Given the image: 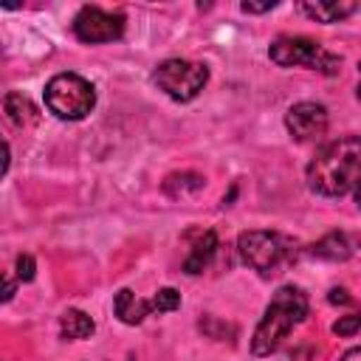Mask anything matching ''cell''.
I'll return each mask as SVG.
<instances>
[{"mask_svg": "<svg viewBox=\"0 0 361 361\" xmlns=\"http://www.w3.org/2000/svg\"><path fill=\"white\" fill-rule=\"evenodd\" d=\"M307 186L322 197H341L361 178V135H341L324 144L307 164Z\"/></svg>", "mask_w": 361, "mask_h": 361, "instance_id": "1", "label": "cell"}, {"mask_svg": "<svg viewBox=\"0 0 361 361\" xmlns=\"http://www.w3.org/2000/svg\"><path fill=\"white\" fill-rule=\"evenodd\" d=\"M307 310H310V302L307 296L302 293V288H293V285H282L274 299L268 302L259 324L254 327V336H251V353L257 358H265L271 353H276L282 347V341L290 336L293 327H299L305 319H307Z\"/></svg>", "mask_w": 361, "mask_h": 361, "instance_id": "2", "label": "cell"}, {"mask_svg": "<svg viewBox=\"0 0 361 361\" xmlns=\"http://www.w3.org/2000/svg\"><path fill=\"white\" fill-rule=\"evenodd\" d=\"M45 107L62 121H79L96 107V90L79 73H56L45 85Z\"/></svg>", "mask_w": 361, "mask_h": 361, "instance_id": "3", "label": "cell"}, {"mask_svg": "<svg viewBox=\"0 0 361 361\" xmlns=\"http://www.w3.org/2000/svg\"><path fill=\"white\" fill-rule=\"evenodd\" d=\"M268 56L279 68H310V71H319L327 76L338 73V68H341V56L330 54L310 37H290V34L276 37L268 48Z\"/></svg>", "mask_w": 361, "mask_h": 361, "instance_id": "4", "label": "cell"}, {"mask_svg": "<svg viewBox=\"0 0 361 361\" xmlns=\"http://www.w3.org/2000/svg\"><path fill=\"white\" fill-rule=\"evenodd\" d=\"M237 254L259 276H274L290 259V243L276 231L254 228L237 237Z\"/></svg>", "mask_w": 361, "mask_h": 361, "instance_id": "5", "label": "cell"}, {"mask_svg": "<svg viewBox=\"0 0 361 361\" xmlns=\"http://www.w3.org/2000/svg\"><path fill=\"white\" fill-rule=\"evenodd\" d=\"M155 85L175 102H192L209 82V68L189 59H164L155 73Z\"/></svg>", "mask_w": 361, "mask_h": 361, "instance_id": "6", "label": "cell"}, {"mask_svg": "<svg viewBox=\"0 0 361 361\" xmlns=\"http://www.w3.org/2000/svg\"><path fill=\"white\" fill-rule=\"evenodd\" d=\"M73 37L87 45L113 42L124 34V17L118 11H104L99 6H82L71 23Z\"/></svg>", "mask_w": 361, "mask_h": 361, "instance_id": "7", "label": "cell"}, {"mask_svg": "<svg viewBox=\"0 0 361 361\" xmlns=\"http://www.w3.org/2000/svg\"><path fill=\"white\" fill-rule=\"evenodd\" d=\"M327 107L319 102H296L285 113V127L296 141H316L327 133Z\"/></svg>", "mask_w": 361, "mask_h": 361, "instance_id": "8", "label": "cell"}, {"mask_svg": "<svg viewBox=\"0 0 361 361\" xmlns=\"http://www.w3.org/2000/svg\"><path fill=\"white\" fill-rule=\"evenodd\" d=\"M217 248H220L217 234H214L212 228L200 231V234L195 237V243H192V248H189L186 259H183V271H186V274H203V271L209 268L212 257L217 254Z\"/></svg>", "mask_w": 361, "mask_h": 361, "instance_id": "9", "label": "cell"}, {"mask_svg": "<svg viewBox=\"0 0 361 361\" xmlns=\"http://www.w3.org/2000/svg\"><path fill=\"white\" fill-rule=\"evenodd\" d=\"M113 310H116L118 322H124V324H141L152 313V299H141L130 288H121L116 293V299H113Z\"/></svg>", "mask_w": 361, "mask_h": 361, "instance_id": "10", "label": "cell"}, {"mask_svg": "<svg viewBox=\"0 0 361 361\" xmlns=\"http://www.w3.org/2000/svg\"><path fill=\"white\" fill-rule=\"evenodd\" d=\"M310 20L316 23H338L358 11V3H344V0H316V3H302L299 6Z\"/></svg>", "mask_w": 361, "mask_h": 361, "instance_id": "11", "label": "cell"}, {"mask_svg": "<svg viewBox=\"0 0 361 361\" xmlns=\"http://www.w3.org/2000/svg\"><path fill=\"white\" fill-rule=\"evenodd\" d=\"M307 254L310 257H319V259H330V262H344L353 254V243H350L347 234L333 231V234H324L319 243H313Z\"/></svg>", "mask_w": 361, "mask_h": 361, "instance_id": "12", "label": "cell"}, {"mask_svg": "<svg viewBox=\"0 0 361 361\" xmlns=\"http://www.w3.org/2000/svg\"><path fill=\"white\" fill-rule=\"evenodd\" d=\"M93 330H96V322H93L85 310H79V307H68V310L59 316V333H62V338H68V341L90 338Z\"/></svg>", "mask_w": 361, "mask_h": 361, "instance_id": "13", "label": "cell"}, {"mask_svg": "<svg viewBox=\"0 0 361 361\" xmlns=\"http://www.w3.org/2000/svg\"><path fill=\"white\" fill-rule=\"evenodd\" d=\"M203 183H206V178L197 175V172H175V175H169V178L164 180V192H166L169 197H186V195L200 192Z\"/></svg>", "mask_w": 361, "mask_h": 361, "instance_id": "14", "label": "cell"}, {"mask_svg": "<svg viewBox=\"0 0 361 361\" xmlns=\"http://www.w3.org/2000/svg\"><path fill=\"white\" fill-rule=\"evenodd\" d=\"M3 110H6V116H8V121L14 124V127H23V124H28V121H34V104L23 96V93H6V99H3Z\"/></svg>", "mask_w": 361, "mask_h": 361, "instance_id": "15", "label": "cell"}, {"mask_svg": "<svg viewBox=\"0 0 361 361\" xmlns=\"http://www.w3.org/2000/svg\"><path fill=\"white\" fill-rule=\"evenodd\" d=\"M180 307V293L175 288H161L152 296V313H172Z\"/></svg>", "mask_w": 361, "mask_h": 361, "instance_id": "16", "label": "cell"}, {"mask_svg": "<svg viewBox=\"0 0 361 361\" xmlns=\"http://www.w3.org/2000/svg\"><path fill=\"white\" fill-rule=\"evenodd\" d=\"M358 330H361V313L338 316V322L333 324V333H336V336H355Z\"/></svg>", "mask_w": 361, "mask_h": 361, "instance_id": "17", "label": "cell"}, {"mask_svg": "<svg viewBox=\"0 0 361 361\" xmlns=\"http://www.w3.org/2000/svg\"><path fill=\"white\" fill-rule=\"evenodd\" d=\"M14 271H17V279H20V282H31L34 274H37V262H34V257H31V254H20Z\"/></svg>", "mask_w": 361, "mask_h": 361, "instance_id": "18", "label": "cell"}, {"mask_svg": "<svg viewBox=\"0 0 361 361\" xmlns=\"http://www.w3.org/2000/svg\"><path fill=\"white\" fill-rule=\"evenodd\" d=\"M245 14H262V11H271V8H276V3L274 0H268V3H243L240 6Z\"/></svg>", "mask_w": 361, "mask_h": 361, "instance_id": "19", "label": "cell"}, {"mask_svg": "<svg viewBox=\"0 0 361 361\" xmlns=\"http://www.w3.org/2000/svg\"><path fill=\"white\" fill-rule=\"evenodd\" d=\"M327 299H330L333 305H353V296H347V290H344V288H333Z\"/></svg>", "mask_w": 361, "mask_h": 361, "instance_id": "20", "label": "cell"}, {"mask_svg": "<svg viewBox=\"0 0 361 361\" xmlns=\"http://www.w3.org/2000/svg\"><path fill=\"white\" fill-rule=\"evenodd\" d=\"M3 282H6V290H3V302H11V296H14V290H17V282H14V276L6 271L3 274Z\"/></svg>", "mask_w": 361, "mask_h": 361, "instance_id": "21", "label": "cell"}, {"mask_svg": "<svg viewBox=\"0 0 361 361\" xmlns=\"http://www.w3.org/2000/svg\"><path fill=\"white\" fill-rule=\"evenodd\" d=\"M338 361H361V347H353V350H347Z\"/></svg>", "mask_w": 361, "mask_h": 361, "instance_id": "22", "label": "cell"}, {"mask_svg": "<svg viewBox=\"0 0 361 361\" xmlns=\"http://www.w3.org/2000/svg\"><path fill=\"white\" fill-rule=\"evenodd\" d=\"M353 195H355V203H358V209H361V178H358V183H355Z\"/></svg>", "mask_w": 361, "mask_h": 361, "instance_id": "23", "label": "cell"}, {"mask_svg": "<svg viewBox=\"0 0 361 361\" xmlns=\"http://www.w3.org/2000/svg\"><path fill=\"white\" fill-rule=\"evenodd\" d=\"M355 93H358V99H361V82H358V87H355Z\"/></svg>", "mask_w": 361, "mask_h": 361, "instance_id": "24", "label": "cell"}, {"mask_svg": "<svg viewBox=\"0 0 361 361\" xmlns=\"http://www.w3.org/2000/svg\"><path fill=\"white\" fill-rule=\"evenodd\" d=\"M358 71H361V62H358Z\"/></svg>", "mask_w": 361, "mask_h": 361, "instance_id": "25", "label": "cell"}]
</instances>
